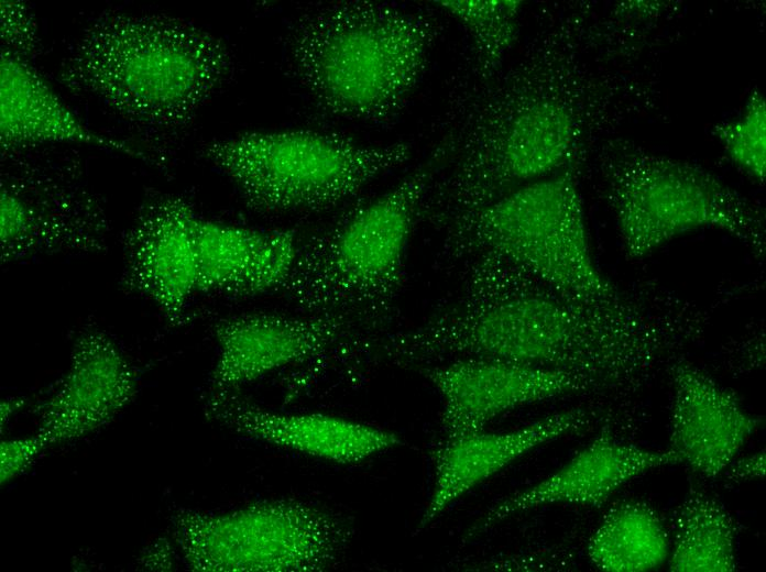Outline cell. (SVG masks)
<instances>
[{
    "label": "cell",
    "mask_w": 766,
    "mask_h": 572,
    "mask_svg": "<svg viewBox=\"0 0 766 572\" xmlns=\"http://www.w3.org/2000/svg\"><path fill=\"white\" fill-rule=\"evenodd\" d=\"M582 3L548 14L522 56L482 86H456L448 160L424 202L442 229L530 183L582 170L603 136L652 108L656 90Z\"/></svg>",
    "instance_id": "cell-1"
},
{
    "label": "cell",
    "mask_w": 766,
    "mask_h": 572,
    "mask_svg": "<svg viewBox=\"0 0 766 572\" xmlns=\"http://www.w3.org/2000/svg\"><path fill=\"white\" fill-rule=\"evenodd\" d=\"M457 299L419 326L386 334L376 359L414 369L462 356L505 360L632 394L665 365L671 324L656 307L608 309L567 298L502 256L471 258Z\"/></svg>",
    "instance_id": "cell-2"
},
{
    "label": "cell",
    "mask_w": 766,
    "mask_h": 572,
    "mask_svg": "<svg viewBox=\"0 0 766 572\" xmlns=\"http://www.w3.org/2000/svg\"><path fill=\"white\" fill-rule=\"evenodd\" d=\"M231 65L226 43L190 22L108 11L77 37L59 80L138 128L169 134L193 121Z\"/></svg>",
    "instance_id": "cell-3"
},
{
    "label": "cell",
    "mask_w": 766,
    "mask_h": 572,
    "mask_svg": "<svg viewBox=\"0 0 766 572\" xmlns=\"http://www.w3.org/2000/svg\"><path fill=\"white\" fill-rule=\"evenodd\" d=\"M448 154L441 139L392 188L372 200L352 201L300 245L281 290L286 298L306 314L343 318L375 346L396 314L409 239Z\"/></svg>",
    "instance_id": "cell-4"
},
{
    "label": "cell",
    "mask_w": 766,
    "mask_h": 572,
    "mask_svg": "<svg viewBox=\"0 0 766 572\" xmlns=\"http://www.w3.org/2000/svg\"><path fill=\"white\" fill-rule=\"evenodd\" d=\"M439 24L431 14L373 1H342L300 15L288 36L293 73L325 112L384 123L420 82Z\"/></svg>",
    "instance_id": "cell-5"
},
{
    "label": "cell",
    "mask_w": 766,
    "mask_h": 572,
    "mask_svg": "<svg viewBox=\"0 0 766 572\" xmlns=\"http://www.w3.org/2000/svg\"><path fill=\"white\" fill-rule=\"evenodd\" d=\"M579 174L563 170L452 220L441 229L449 258L490 252L579 302L608 309L643 305L657 287L621 289L594 261Z\"/></svg>",
    "instance_id": "cell-6"
},
{
    "label": "cell",
    "mask_w": 766,
    "mask_h": 572,
    "mask_svg": "<svg viewBox=\"0 0 766 572\" xmlns=\"http://www.w3.org/2000/svg\"><path fill=\"white\" fill-rule=\"evenodd\" d=\"M597 161L603 200L628 260L700 229L726 232L763 257V209L707 168L620 138L604 140Z\"/></svg>",
    "instance_id": "cell-7"
},
{
    "label": "cell",
    "mask_w": 766,
    "mask_h": 572,
    "mask_svg": "<svg viewBox=\"0 0 766 572\" xmlns=\"http://www.w3.org/2000/svg\"><path fill=\"white\" fill-rule=\"evenodd\" d=\"M411 153L407 143L370 145L310 130L243 133L203 150L245 205L261 213L320 211L349 202Z\"/></svg>",
    "instance_id": "cell-8"
},
{
    "label": "cell",
    "mask_w": 766,
    "mask_h": 572,
    "mask_svg": "<svg viewBox=\"0 0 766 572\" xmlns=\"http://www.w3.org/2000/svg\"><path fill=\"white\" fill-rule=\"evenodd\" d=\"M354 534L340 512L295 498L226 513L180 510L175 542L187 566L208 572H316L335 566Z\"/></svg>",
    "instance_id": "cell-9"
},
{
    "label": "cell",
    "mask_w": 766,
    "mask_h": 572,
    "mask_svg": "<svg viewBox=\"0 0 766 572\" xmlns=\"http://www.w3.org/2000/svg\"><path fill=\"white\" fill-rule=\"evenodd\" d=\"M0 180V245L4 263L59 253H97L109 221L100 198L75 164L4 155Z\"/></svg>",
    "instance_id": "cell-10"
},
{
    "label": "cell",
    "mask_w": 766,
    "mask_h": 572,
    "mask_svg": "<svg viewBox=\"0 0 766 572\" xmlns=\"http://www.w3.org/2000/svg\"><path fill=\"white\" fill-rule=\"evenodd\" d=\"M218 358L209 393L236 392L283 367L302 364L333 350L371 358L372 344L338 316L245 312L214 324Z\"/></svg>",
    "instance_id": "cell-11"
},
{
    "label": "cell",
    "mask_w": 766,
    "mask_h": 572,
    "mask_svg": "<svg viewBox=\"0 0 766 572\" xmlns=\"http://www.w3.org/2000/svg\"><path fill=\"white\" fill-rule=\"evenodd\" d=\"M413 370L440 396L445 440L482 431L499 416L527 404L597 392L576 374L491 358H455Z\"/></svg>",
    "instance_id": "cell-12"
},
{
    "label": "cell",
    "mask_w": 766,
    "mask_h": 572,
    "mask_svg": "<svg viewBox=\"0 0 766 572\" xmlns=\"http://www.w3.org/2000/svg\"><path fill=\"white\" fill-rule=\"evenodd\" d=\"M197 215L182 196L155 195L140 207L123 240L122 287L152 301L176 326L186 322L197 293Z\"/></svg>",
    "instance_id": "cell-13"
},
{
    "label": "cell",
    "mask_w": 766,
    "mask_h": 572,
    "mask_svg": "<svg viewBox=\"0 0 766 572\" xmlns=\"http://www.w3.org/2000/svg\"><path fill=\"white\" fill-rule=\"evenodd\" d=\"M669 450H648L617 440L609 424L560 469L492 505L461 537L468 543L501 521L551 504L601 507L627 482L661 466L678 464Z\"/></svg>",
    "instance_id": "cell-14"
},
{
    "label": "cell",
    "mask_w": 766,
    "mask_h": 572,
    "mask_svg": "<svg viewBox=\"0 0 766 572\" xmlns=\"http://www.w3.org/2000/svg\"><path fill=\"white\" fill-rule=\"evenodd\" d=\"M672 385L667 450L698 475L715 479L736 458L762 419L689 361L668 364Z\"/></svg>",
    "instance_id": "cell-15"
},
{
    "label": "cell",
    "mask_w": 766,
    "mask_h": 572,
    "mask_svg": "<svg viewBox=\"0 0 766 572\" xmlns=\"http://www.w3.org/2000/svg\"><path fill=\"white\" fill-rule=\"evenodd\" d=\"M602 418L600 409L574 407L514 430H482L456 439H441L429 452L434 485L416 531L427 528L455 502L521 457L559 438L584 432Z\"/></svg>",
    "instance_id": "cell-16"
},
{
    "label": "cell",
    "mask_w": 766,
    "mask_h": 572,
    "mask_svg": "<svg viewBox=\"0 0 766 572\" xmlns=\"http://www.w3.org/2000/svg\"><path fill=\"white\" fill-rule=\"evenodd\" d=\"M205 409L239 433L338 464H357L404 444L387 429L320 413H277L234 392L209 393Z\"/></svg>",
    "instance_id": "cell-17"
},
{
    "label": "cell",
    "mask_w": 766,
    "mask_h": 572,
    "mask_svg": "<svg viewBox=\"0 0 766 572\" xmlns=\"http://www.w3.org/2000/svg\"><path fill=\"white\" fill-rule=\"evenodd\" d=\"M136 388L135 373L103 332H83L75 341L69 369L41 407L44 443L80 437L123 408Z\"/></svg>",
    "instance_id": "cell-18"
},
{
    "label": "cell",
    "mask_w": 766,
    "mask_h": 572,
    "mask_svg": "<svg viewBox=\"0 0 766 572\" xmlns=\"http://www.w3.org/2000/svg\"><path fill=\"white\" fill-rule=\"evenodd\" d=\"M197 293L251 298L282 290L299 251L291 230H259L206 219L194 222Z\"/></svg>",
    "instance_id": "cell-19"
},
{
    "label": "cell",
    "mask_w": 766,
    "mask_h": 572,
    "mask_svg": "<svg viewBox=\"0 0 766 572\" xmlns=\"http://www.w3.org/2000/svg\"><path fill=\"white\" fill-rule=\"evenodd\" d=\"M0 70L2 156L39 145L69 143L150 160L129 143L85 125L28 62L1 52Z\"/></svg>",
    "instance_id": "cell-20"
},
{
    "label": "cell",
    "mask_w": 766,
    "mask_h": 572,
    "mask_svg": "<svg viewBox=\"0 0 766 572\" xmlns=\"http://www.w3.org/2000/svg\"><path fill=\"white\" fill-rule=\"evenodd\" d=\"M737 524L722 503L691 485L674 520L668 556L672 572L736 570Z\"/></svg>",
    "instance_id": "cell-21"
},
{
    "label": "cell",
    "mask_w": 766,
    "mask_h": 572,
    "mask_svg": "<svg viewBox=\"0 0 766 572\" xmlns=\"http://www.w3.org/2000/svg\"><path fill=\"white\" fill-rule=\"evenodd\" d=\"M670 537L657 512L641 501H623L608 509L591 535L587 553L604 572H645L669 556Z\"/></svg>",
    "instance_id": "cell-22"
},
{
    "label": "cell",
    "mask_w": 766,
    "mask_h": 572,
    "mask_svg": "<svg viewBox=\"0 0 766 572\" xmlns=\"http://www.w3.org/2000/svg\"><path fill=\"white\" fill-rule=\"evenodd\" d=\"M433 4L456 19L470 38L469 69L456 85L482 86L496 77L518 37L523 1L438 0Z\"/></svg>",
    "instance_id": "cell-23"
},
{
    "label": "cell",
    "mask_w": 766,
    "mask_h": 572,
    "mask_svg": "<svg viewBox=\"0 0 766 572\" xmlns=\"http://www.w3.org/2000/svg\"><path fill=\"white\" fill-rule=\"evenodd\" d=\"M713 134L741 170L758 183L765 180L766 103L758 90L752 91L736 118L716 124Z\"/></svg>",
    "instance_id": "cell-24"
},
{
    "label": "cell",
    "mask_w": 766,
    "mask_h": 572,
    "mask_svg": "<svg viewBox=\"0 0 766 572\" xmlns=\"http://www.w3.org/2000/svg\"><path fill=\"white\" fill-rule=\"evenodd\" d=\"M2 51L28 62L41 47L35 15L21 1L2 0L0 4Z\"/></svg>",
    "instance_id": "cell-25"
},
{
    "label": "cell",
    "mask_w": 766,
    "mask_h": 572,
    "mask_svg": "<svg viewBox=\"0 0 766 572\" xmlns=\"http://www.w3.org/2000/svg\"><path fill=\"white\" fill-rule=\"evenodd\" d=\"M44 441L37 436L28 440L4 441L1 444V479L7 481L22 472L43 448Z\"/></svg>",
    "instance_id": "cell-26"
},
{
    "label": "cell",
    "mask_w": 766,
    "mask_h": 572,
    "mask_svg": "<svg viewBox=\"0 0 766 572\" xmlns=\"http://www.w3.org/2000/svg\"><path fill=\"white\" fill-rule=\"evenodd\" d=\"M766 473V454L765 451H758L754 454L746 455L742 459L733 460L722 472L727 481L744 482L752 480H762Z\"/></svg>",
    "instance_id": "cell-27"
}]
</instances>
